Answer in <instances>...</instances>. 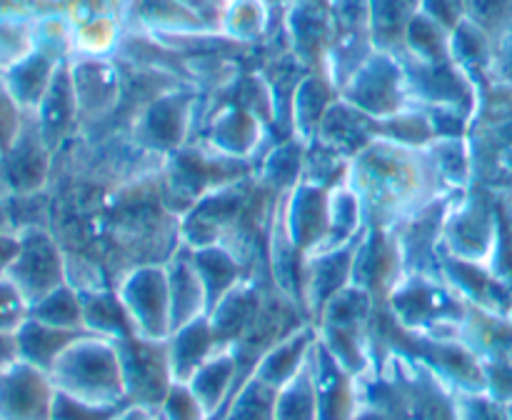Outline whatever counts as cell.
I'll return each mask as SVG.
<instances>
[{"label":"cell","instance_id":"obj_1","mask_svg":"<svg viewBox=\"0 0 512 420\" xmlns=\"http://www.w3.org/2000/svg\"><path fill=\"white\" fill-rule=\"evenodd\" d=\"M345 180L358 195L365 228L383 230H395L450 190L428 150L385 138H375L350 158Z\"/></svg>","mask_w":512,"mask_h":420},{"label":"cell","instance_id":"obj_2","mask_svg":"<svg viewBox=\"0 0 512 420\" xmlns=\"http://www.w3.org/2000/svg\"><path fill=\"white\" fill-rule=\"evenodd\" d=\"M350 420H460L458 390L410 355H375L358 375Z\"/></svg>","mask_w":512,"mask_h":420},{"label":"cell","instance_id":"obj_3","mask_svg":"<svg viewBox=\"0 0 512 420\" xmlns=\"http://www.w3.org/2000/svg\"><path fill=\"white\" fill-rule=\"evenodd\" d=\"M473 185L512 205V85L488 83L468 128Z\"/></svg>","mask_w":512,"mask_h":420},{"label":"cell","instance_id":"obj_4","mask_svg":"<svg viewBox=\"0 0 512 420\" xmlns=\"http://www.w3.org/2000/svg\"><path fill=\"white\" fill-rule=\"evenodd\" d=\"M255 173L258 160L223 155L193 138L165 158L160 185L170 208L183 218L203 195Z\"/></svg>","mask_w":512,"mask_h":420},{"label":"cell","instance_id":"obj_5","mask_svg":"<svg viewBox=\"0 0 512 420\" xmlns=\"http://www.w3.org/2000/svg\"><path fill=\"white\" fill-rule=\"evenodd\" d=\"M393 318L430 338H463L470 303L440 275L405 273L385 300Z\"/></svg>","mask_w":512,"mask_h":420},{"label":"cell","instance_id":"obj_6","mask_svg":"<svg viewBox=\"0 0 512 420\" xmlns=\"http://www.w3.org/2000/svg\"><path fill=\"white\" fill-rule=\"evenodd\" d=\"M55 390L98 405L128 403L115 340L85 333L48 370Z\"/></svg>","mask_w":512,"mask_h":420},{"label":"cell","instance_id":"obj_7","mask_svg":"<svg viewBox=\"0 0 512 420\" xmlns=\"http://www.w3.org/2000/svg\"><path fill=\"white\" fill-rule=\"evenodd\" d=\"M375 298L360 285L350 283L328 300L315 320L318 340L350 370L365 373L373 363L370 353V323L375 313Z\"/></svg>","mask_w":512,"mask_h":420},{"label":"cell","instance_id":"obj_8","mask_svg":"<svg viewBox=\"0 0 512 420\" xmlns=\"http://www.w3.org/2000/svg\"><path fill=\"white\" fill-rule=\"evenodd\" d=\"M500 240V200L490 190L470 185L445 218L440 250L468 263L493 265Z\"/></svg>","mask_w":512,"mask_h":420},{"label":"cell","instance_id":"obj_9","mask_svg":"<svg viewBox=\"0 0 512 420\" xmlns=\"http://www.w3.org/2000/svg\"><path fill=\"white\" fill-rule=\"evenodd\" d=\"M200 95L203 93L195 85H178L173 90H165L135 118L128 138L140 148L168 158L188 140H193L195 128H198Z\"/></svg>","mask_w":512,"mask_h":420},{"label":"cell","instance_id":"obj_10","mask_svg":"<svg viewBox=\"0 0 512 420\" xmlns=\"http://www.w3.org/2000/svg\"><path fill=\"white\" fill-rule=\"evenodd\" d=\"M123 365L125 398L130 405L160 413L165 398L173 390L175 378L170 368L168 338H145V335H128L115 340Z\"/></svg>","mask_w":512,"mask_h":420},{"label":"cell","instance_id":"obj_11","mask_svg":"<svg viewBox=\"0 0 512 420\" xmlns=\"http://www.w3.org/2000/svg\"><path fill=\"white\" fill-rule=\"evenodd\" d=\"M373 53L370 0H330V43L323 73L338 93Z\"/></svg>","mask_w":512,"mask_h":420},{"label":"cell","instance_id":"obj_12","mask_svg":"<svg viewBox=\"0 0 512 420\" xmlns=\"http://www.w3.org/2000/svg\"><path fill=\"white\" fill-rule=\"evenodd\" d=\"M408 83L410 105L418 108H455L473 115L478 108L480 90L475 80L455 60L423 63L410 55L400 58Z\"/></svg>","mask_w":512,"mask_h":420},{"label":"cell","instance_id":"obj_13","mask_svg":"<svg viewBox=\"0 0 512 420\" xmlns=\"http://www.w3.org/2000/svg\"><path fill=\"white\" fill-rule=\"evenodd\" d=\"M340 98L368 113L370 118H388L398 110L408 108V83L400 58L375 50L353 78L340 88Z\"/></svg>","mask_w":512,"mask_h":420},{"label":"cell","instance_id":"obj_14","mask_svg":"<svg viewBox=\"0 0 512 420\" xmlns=\"http://www.w3.org/2000/svg\"><path fill=\"white\" fill-rule=\"evenodd\" d=\"M20 248L8 278L30 300H40L50 290L68 283V255L50 228H25L18 233Z\"/></svg>","mask_w":512,"mask_h":420},{"label":"cell","instance_id":"obj_15","mask_svg":"<svg viewBox=\"0 0 512 420\" xmlns=\"http://www.w3.org/2000/svg\"><path fill=\"white\" fill-rule=\"evenodd\" d=\"M120 300L128 310L133 328L145 338H168L173 333V310L165 263L140 265L130 270L118 285Z\"/></svg>","mask_w":512,"mask_h":420},{"label":"cell","instance_id":"obj_16","mask_svg":"<svg viewBox=\"0 0 512 420\" xmlns=\"http://www.w3.org/2000/svg\"><path fill=\"white\" fill-rule=\"evenodd\" d=\"M53 155L55 153L40 133L35 113L25 110L18 135L0 155V188L13 195L45 190L50 185V175H53Z\"/></svg>","mask_w":512,"mask_h":420},{"label":"cell","instance_id":"obj_17","mask_svg":"<svg viewBox=\"0 0 512 420\" xmlns=\"http://www.w3.org/2000/svg\"><path fill=\"white\" fill-rule=\"evenodd\" d=\"M330 188L300 180L290 193L280 195L278 223L303 258L318 253L328 238Z\"/></svg>","mask_w":512,"mask_h":420},{"label":"cell","instance_id":"obj_18","mask_svg":"<svg viewBox=\"0 0 512 420\" xmlns=\"http://www.w3.org/2000/svg\"><path fill=\"white\" fill-rule=\"evenodd\" d=\"M403 275L405 265L395 230L365 228L355 250L353 283L368 290L375 303H385Z\"/></svg>","mask_w":512,"mask_h":420},{"label":"cell","instance_id":"obj_19","mask_svg":"<svg viewBox=\"0 0 512 420\" xmlns=\"http://www.w3.org/2000/svg\"><path fill=\"white\" fill-rule=\"evenodd\" d=\"M55 385L45 370L15 360L0 370V418L3 420H50Z\"/></svg>","mask_w":512,"mask_h":420},{"label":"cell","instance_id":"obj_20","mask_svg":"<svg viewBox=\"0 0 512 420\" xmlns=\"http://www.w3.org/2000/svg\"><path fill=\"white\" fill-rule=\"evenodd\" d=\"M360 235L350 243L340 245V248L320 250V253L305 258L303 298H300V303H303V313L308 323H315L320 310L328 305V300L353 283L355 250H358Z\"/></svg>","mask_w":512,"mask_h":420},{"label":"cell","instance_id":"obj_21","mask_svg":"<svg viewBox=\"0 0 512 420\" xmlns=\"http://www.w3.org/2000/svg\"><path fill=\"white\" fill-rule=\"evenodd\" d=\"M285 40L310 70H323L330 43V0H293L285 8Z\"/></svg>","mask_w":512,"mask_h":420},{"label":"cell","instance_id":"obj_22","mask_svg":"<svg viewBox=\"0 0 512 420\" xmlns=\"http://www.w3.org/2000/svg\"><path fill=\"white\" fill-rule=\"evenodd\" d=\"M38 118L40 133L53 153H58L65 143L80 133V113L78 98H75L73 70H70V58L63 60L50 83L48 93L43 95L38 108L33 110Z\"/></svg>","mask_w":512,"mask_h":420},{"label":"cell","instance_id":"obj_23","mask_svg":"<svg viewBox=\"0 0 512 420\" xmlns=\"http://www.w3.org/2000/svg\"><path fill=\"white\" fill-rule=\"evenodd\" d=\"M315 385H318L320 420H350L355 410L358 375L350 373L323 343L313 348Z\"/></svg>","mask_w":512,"mask_h":420},{"label":"cell","instance_id":"obj_24","mask_svg":"<svg viewBox=\"0 0 512 420\" xmlns=\"http://www.w3.org/2000/svg\"><path fill=\"white\" fill-rule=\"evenodd\" d=\"M170 288V310H173V330L180 325L190 323L195 318L208 315V290H205L203 278L195 268L193 250L188 245H180L173 253V258L165 263Z\"/></svg>","mask_w":512,"mask_h":420},{"label":"cell","instance_id":"obj_25","mask_svg":"<svg viewBox=\"0 0 512 420\" xmlns=\"http://www.w3.org/2000/svg\"><path fill=\"white\" fill-rule=\"evenodd\" d=\"M375 120L368 113L358 110L355 105L345 103L343 98H335V103L330 105L328 113L323 115L318 125V133L313 140L323 143L325 148L335 150L343 158H355L360 150L368 143H373L378 135H375Z\"/></svg>","mask_w":512,"mask_h":420},{"label":"cell","instance_id":"obj_26","mask_svg":"<svg viewBox=\"0 0 512 420\" xmlns=\"http://www.w3.org/2000/svg\"><path fill=\"white\" fill-rule=\"evenodd\" d=\"M218 350L220 345L208 315L175 328L168 335V355L175 383H188L198 373L200 365L213 358Z\"/></svg>","mask_w":512,"mask_h":420},{"label":"cell","instance_id":"obj_27","mask_svg":"<svg viewBox=\"0 0 512 420\" xmlns=\"http://www.w3.org/2000/svg\"><path fill=\"white\" fill-rule=\"evenodd\" d=\"M315 343H318V330L313 323H303L265 353L253 375L263 383L273 385V388H280L303 368L305 360L313 353Z\"/></svg>","mask_w":512,"mask_h":420},{"label":"cell","instance_id":"obj_28","mask_svg":"<svg viewBox=\"0 0 512 420\" xmlns=\"http://www.w3.org/2000/svg\"><path fill=\"white\" fill-rule=\"evenodd\" d=\"M235 380H238V363L230 348L218 350L210 360L200 365L198 373L188 380V388L208 413V420H215L223 413L235 393Z\"/></svg>","mask_w":512,"mask_h":420},{"label":"cell","instance_id":"obj_29","mask_svg":"<svg viewBox=\"0 0 512 420\" xmlns=\"http://www.w3.org/2000/svg\"><path fill=\"white\" fill-rule=\"evenodd\" d=\"M68 58H58L55 53H48L43 48H35L33 53L25 55L20 63H15L8 73L3 75L5 85L18 100L23 110H35L48 93L50 83H53L55 73H58L60 63Z\"/></svg>","mask_w":512,"mask_h":420},{"label":"cell","instance_id":"obj_30","mask_svg":"<svg viewBox=\"0 0 512 420\" xmlns=\"http://www.w3.org/2000/svg\"><path fill=\"white\" fill-rule=\"evenodd\" d=\"M88 330H70L58 328V325L43 323V320L28 318L20 330L15 333V343H18V358L25 363L35 365V368L48 373L53 368L55 360Z\"/></svg>","mask_w":512,"mask_h":420},{"label":"cell","instance_id":"obj_31","mask_svg":"<svg viewBox=\"0 0 512 420\" xmlns=\"http://www.w3.org/2000/svg\"><path fill=\"white\" fill-rule=\"evenodd\" d=\"M193 250L195 268H198L200 278H203L205 290H208V303L210 308L220 303L230 290L245 278L255 275L238 255L225 245H203V248H190ZM210 313V310H208Z\"/></svg>","mask_w":512,"mask_h":420},{"label":"cell","instance_id":"obj_32","mask_svg":"<svg viewBox=\"0 0 512 420\" xmlns=\"http://www.w3.org/2000/svg\"><path fill=\"white\" fill-rule=\"evenodd\" d=\"M338 98V88L330 83L323 70H310L298 85L293 98V135L300 140H313L318 125L330 105Z\"/></svg>","mask_w":512,"mask_h":420},{"label":"cell","instance_id":"obj_33","mask_svg":"<svg viewBox=\"0 0 512 420\" xmlns=\"http://www.w3.org/2000/svg\"><path fill=\"white\" fill-rule=\"evenodd\" d=\"M280 10L270 8L263 0H228L218 30L240 45H263L268 35H275L273 15Z\"/></svg>","mask_w":512,"mask_h":420},{"label":"cell","instance_id":"obj_34","mask_svg":"<svg viewBox=\"0 0 512 420\" xmlns=\"http://www.w3.org/2000/svg\"><path fill=\"white\" fill-rule=\"evenodd\" d=\"M418 13L420 0H370L375 50L403 58L408 28Z\"/></svg>","mask_w":512,"mask_h":420},{"label":"cell","instance_id":"obj_35","mask_svg":"<svg viewBox=\"0 0 512 420\" xmlns=\"http://www.w3.org/2000/svg\"><path fill=\"white\" fill-rule=\"evenodd\" d=\"M83 298L85 330L108 340H120L135 335L133 320L125 310L115 288H88L80 290Z\"/></svg>","mask_w":512,"mask_h":420},{"label":"cell","instance_id":"obj_36","mask_svg":"<svg viewBox=\"0 0 512 420\" xmlns=\"http://www.w3.org/2000/svg\"><path fill=\"white\" fill-rule=\"evenodd\" d=\"M305 145L308 143L295 138V135L275 140L258 163V173L255 175H258L260 183L278 195L290 193L300 183V178H303Z\"/></svg>","mask_w":512,"mask_h":420},{"label":"cell","instance_id":"obj_37","mask_svg":"<svg viewBox=\"0 0 512 420\" xmlns=\"http://www.w3.org/2000/svg\"><path fill=\"white\" fill-rule=\"evenodd\" d=\"M450 53L455 63L475 80L478 90L493 83V40L473 20L465 18L450 33Z\"/></svg>","mask_w":512,"mask_h":420},{"label":"cell","instance_id":"obj_38","mask_svg":"<svg viewBox=\"0 0 512 420\" xmlns=\"http://www.w3.org/2000/svg\"><path fill=\"white\" fill-rule=\"evenodd\" d=\"M275 420H320L318 385H315L313 353L303 368L278 388L275 395Z\"/></svg>","mask_w":512,"mask_h":420},{"label":"cell","instance_id":"obj_39","mask_svg":"<svg viewBox=\"0 0 512 420\" xmlns=\"http://www.w3.org/2000/svg\"><path fill=\"white\" fill-rule=\"evenodd\" d=\"M425 150L450 190H468L473 185V155L468 138H435L425 145Z\"/></svg>","mask_w":512,"mask_h":420},{"label":"cell","instance_id":"obj_40","mask_svg":"<svg viewBox=\"0 0 512 420\" xmlns=\"http://www.w3.org/2000/svg\"><path fill=\"white\" fill-rule=\"evenodd\" d=\"M375 135L393 140V143L408 145V148H425L435 140L433 123H430L428 113L418 105H408V108L398 110L388 118L375 120Z\"/></svg>","mask_w":512,"mask_h":420},{"label":"cell","instance_id":"obj_41","mask_svg":"<svg viewBox=\"0 0 512 420\" xmlns=\"http://www.w3.org/2000/svg\"><path fill=\"white\" fill-rule=\"evenodd\" d=\"M30 318L58 325V328L85 330L80 290L73 283H63L60 288L50 290L48 295H43V298L30 305Z\"/></svg>","mask_w":512,"mask_h":420},{"label":"cell","instance_id":"obj_42","mask_svg":"<svg viewBox=\"0 0 512 420\" xmlns=\"http://www.w3.org/2000/svg\"><path fill=\"white\" fill-rule=\"evenodd\" d=\"M405 55L423 63H443V60H453L450 53V30L435 23L430 15L420 10L413 18L408 28V38H405Z\"/></svg>","mask_w":512,"mask_h":420},{"label":"cell","instance_id":"obj_43","mask_svg":"<svg viewBox=\"0 0 512 420\" xmlns=\"http://www.w3.org/2000/svg\"><path fill=\"white\" fill-rule=\"evenodd\" d=\"M275 395L278 388L250 375L215 420H275Z\"/></svg>","mask_w":512,"mask_h":420},{"label":"cell","instance_id":"obj_44","mask_svg":"<svg viewBox=\"0 0 512 420\" xmlns=\"http://www.w3.org/2000/svg\"><path fill=\"white\" fill-rule=\"evenodd\" d=\"M128 408L130 403L98 405L55 390L53 415H50V420H118Z\"/></svg>","mask_w":512,"mask_h":420},{"label":"cell","instance_id":"obj_45","mask_svg":"<svg viewBox=\"0 0 512 420\" xmlns=\"http://www.w3.org/2000/svg\"><path fill=\"white\" fill-rule=\"evenodd\" d=\"M463 5L465 18L485 30L493 43L512 28V0H463Z\"/></svg>","mask_w":512,"mask_h":420},{"label":"cell","instance_id":"obj_46","mask_svg":"<svg viewBox=\"0 0 512 420\" xmlns=\"http://www.w3.org/2000/svg\"><path fill=\"white\" fill-rule=\"evenodd\" d=\"M460 420H510L508 405L488 390H458Z\"/></svg>","mask_w":512,"mask_h":420},{"label":"cell","instance_id":"obj_47","mask_svg":"<svg viewBox=\"0 0 512 420\" xmlns=\"http://www.w3.org/2000/svg\"><path fill=\"white\" fill-rule=\"evenodd\" d=\"M28 318L30 300L20 293V288L8 275L0 278V333L15 335Z\"/></svg>","mask_w":512,"mask_h":420},{"label":"cell","instance_id":"obj_48","mask_svg":"<svg viewBox=\"0 0 512 420\" xmlns=\"http://www.w3.org/2000/svg\"><path fill=\"white\" fill-rule=\"evenodd\" d=\"M165 420H208V413L185 383H175L160 408Z\"/></svg>","mask_w":512,"mask_h":420},{"label":"cell","instance_id":"obj_49","mask_svg":"<svg viewBox=\"0 0 512 420\" xmlns=\"http://www.w3.org/2000/svg\"><path fill=\"white\" fill-rule=\"evenodd\" d=\"M25 110L20 108L18 100L13 98V93L5 85V78L0 75V155L8 150V145L13 143V138L18 135L20 125H23Z\"/></svg>","mask_w":512,"mask_h":420},{"label":"cell","instance_id":"obj_50","mask_svg":"<svg viewBox=\"0 0 512 420\" xmlns=\"http://www.w3.org/2000/svg\"><path fill=\"white\" fill-rule=\"evenodd\" d=\"M420 10L450 33L465 20L463 0H420Z\"/></svg>","mask_w":512,"mask_h":420},{"label":"cell","instance_id":"obj_51","mask_svg":"<svg viewBox=\"0 0 512 420\" xmlns=\"http://www.w3.org/2000/svg\"><path fill=\"white\" fill-rule=\"evenodd\" d=\"M493 83L512 85V28L493 43Z\"/></svg>","mask_w":512,"mask_h":420},{"label":"cell","instance_id":"obj_52","mask_svg":"<svg viewBox=\"0 0 512 420\" xmlns=\"http://www.w3.org/2000/svg\"><path fill=\"white\" fill-rule=\"evenodd\" d=\"M18 248H20L18 233H13V230H0V278L8 275L10 265H13L15 255H18Z\"/></svg>","mask_w":512,"mask_h":420},{"label":"cell","instance_id":"obj_53","mask_svg":"<svg viewBox=\"0 0 512 420\" xmlns=\"http://www.w3.org/2000/svg\"><path fill=\"white\" fill-rule=\"evenodd\" d=\"M15 360H18V343H15V335L0 333V370L8 368Z\"/></svg>","mask_w":512,"mask_h":420},{"label":"cell","instance_id":"obj_54","mask_svg":"<svg viewBox=\"0 0 512 420\" xmlns=\"http://www.w3.org/2000/svg\"><path fill=\"white\" fill-rule=\"evenodd\" d=\"M150 415H153V413H148V410L138 408V405H130V408L125 410V413L120 415L118 420H150Z\"/></svg>","mask_w":512,"mask_h":420},{"label":"cell","instance_id":"obj_55","mask_svg":"<svg viewBox=\"0 0 512 420\" xmlns=\"http://www.w3.org/2000/svg\"><path fill=\"white\" fill-rule=\"evenodd\" d=\"M265 5H270V8H275V10H280V8H288L290 3H293V0H263Z\"/></svg>","mask_w":512,"mask_h":420},{"label":"cell","instance_id":"obj_56","mask_svg":"<svg viewBox=\"0 0 512 420\" xmlns=\"http://www.w3.org/2000/svg\"><path fill=\"white\" fill-rule=\"evenodd\" d=\"M150 420H165V418H163V413H153L150 415Z\"/></svg>","mask_w":512,"mask_h":420},{"label":"cell","instance_id":"obj_57","mask_svg":"<svg viewBox=\"0 0 512 420\" xmlns=\"http://www.w3.org/2000/svg\"><path fill=\"white\" fill-rule=\"evenodd\" d=\"M0 420H3V418H0Z\"/></svg>","mask_w":512,"mask_h":420}]
</instances>
